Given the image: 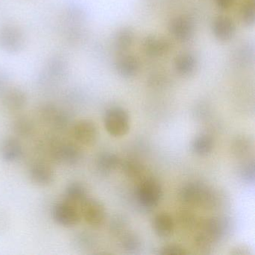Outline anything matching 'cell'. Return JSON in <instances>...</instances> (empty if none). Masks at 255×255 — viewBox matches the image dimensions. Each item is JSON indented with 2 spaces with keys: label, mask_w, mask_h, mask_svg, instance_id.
<instances>
[{
  "label": "cell",
  "mask_w": 255,
  "mask_h": 255,
  "mask_svg": "<svg viewBox=\"0 0 255 255\" xmlns=\"http://www.w3.org/2000/svg\"><path fill=\"white\" fill-rule=\"evenodd\" d=\"M180 200L189 206L213 209L219 204L218 194L201 183H190L182 188Z\"/></svg>",
  "instance_id": "obj_1"
},
{
  "label": "cell",
  "mask_w": 255,
  "mask_h": 255,
  "mask_svg": "<svg viewBox=\"0 0 255 255\" xmlns=\"http://www.w3.org/2000/svg\"><path fill=\"white\" fill-rule=\"evenodd\" d=\"M104 126L109 134L113 136H124L128 134L130 128L129 115L120 107L110 108L106 113Z\"/></svg>",
  "instance_id": "obj_2"
},
{
  "label": "cell",
  "mask_w": 255,
  "mask_h": 255,
  "mask_svg": "<svg viewBox=\"0 0 255 255\" xmlns=\"http://www.w3.org/2000/svg\"><path fill=\"white\" fill-rule=\"evenodd\" d=\"M50 153L53 160L68 165H76L82 157L78 145L68 141H53L50 144Z\"/></svg>",
  "instance_id": "obj_3"
},
{
  "label": "cell",
  "mask_w": 255,
  "mask_h": 255,
  "mask_svg": "<svg viewBox=\"0 0 255 255\" xmlns=\"http://www.w3.org/2000/svg\"><path fill=\"white\" fill-rule=\"evenodd\" d=\"M162 196V187L159 182L154 179H144L138 185L136 192L137 200L145 208L156 207Z\"/></svg>",
  "instance_id": "obj_4"
},
{
  "label": "cell",
  "mask_w": 255,
  "mask_h": 255,
  "mask_svg": "<svg viewBox=\"0 0 255 255\" xmlns=\"http://www.w3.org/2000/svg\"><path fill=\"white\" fill-rule=\"evenodd\" d=\"M52 214L56 223L67 228L76 226L82 218L80 207L65 200L54 206Z\"/></svg>",
  "instance_id": "obj_5"
},
{
  "label": "cell",
  "mask_w": 255,
  "mask_h": 255,
  "mask_svg": "<svg viewBox=\"0 0 255 255\" xmlns=\"http://www.w3.org/2000/svg\"><path fill=\"white\" fill-rule=\"evenodd\" d=\"M200 232L207 236L213 243L223 240L230 232L231 223L224 217H212L198 223Z\"/></svg>",
  "instance_id": "obj_6"
},
{
  "label": "cell",
  "mask_w": 255,
  "mask_h": 255,
  "mask_svg": "<svg viewBox=\"0 0 255 255\" xmlns=\"http://www.w3.org/2000/svg\"><path fill=\"white\" fill-rule=\"evenodd\" d=\"M82 217L92 228H100L105 222L106 209L101 201L88 198L80 207Z\"/></svg>",
  "instance_id": "obj_7"
},
{
  "label": "cell",
  "mask_w": 255,
  "mask_h": 255,
  "mask_svg": "<svg viewBox=\"0 0 255 255\" xmlns=\"http://www.w3.org/2000/svg\"><path fill=\"white\" fill-rule=\"evenodd\" d=\"M72 135L77 144L92 146L98 137V128L92 121L83 119L76 122L72 128Z\"/></svg>",
  "instance_id": "obj_8"
},
{
  "label": "cell",
  "mask_w": 255,
  "mask_h": 255,
  "mask_svg": "<svg viewBox=\"0 0 255 255\" xmlns=\"http://www.w3.org/2000/svg\"><path fill=\"white\" fill-rule=\"evenodd\" d=\"M31 181L40 186H47L53 183L54 170L48 164L37 162L32 165L29 171Z\"/></svg>",
  "instance_id": "obj_9"
},
{
  "label": "cell",
  "mask_w": 255,
  "mask_h": 255,
  "mask_svg": "<svg viewBox=\"0 0 255 255\" xmlns=\"http://www.w3.org/2000/svg\"><path fill=\"white\" fill-rule=\"evenodd\" d=\"M174 219L168 213H159L153 219V231L159 237L165 238L172 235L174 231Z\"/></svg>",
  "instance_id": "obj_10"
},
{
  "label": "cell",
  "mask_w": 255,
  "mask_h": 255,
  "mask_svg": "<svg viewBox=\"0 0 255 255\" xmlns=\"http://www.w3.org/2000/svg\"><path fill=\"white\" fill-rule=\"evenodd\" d=\"M0 153L5 162H14L21 157L23 148L20 143L15 138H7L2 143Z\"/></svg>",
  "instance_id": "obj_11"
},
{
  "label": "cell",
  "mask_w": 255,
  "mask_h": 255,
  "mask_svg": "<svg viewBox=\"0 0 255 255\" xmlns=\"http://www.w3.org/2000/svg\"><path fill=\"white\" fill-rule=\"evenodd\" d=\"M87 190L82 183H73L67 186L65 192V200L81 207L87 199Z\"/></svg>",
  "instance_id": "obj_12"
},
{
  "label": "cell",
  "mask_w": 255,
  "mask_h": 255,
  "mask_svg": "<svg viewBox=\"0 0 255 255\" xmlns=\"http://www.w3.org/2000/svg\"><path fill=\"white\" fill-rule=\"evenodd\" d=\"M120 165V159L114 153H103L98 156L96 165L98 171L102 174H109L114 171Z\"/></svg>",
  "instance_id": "obj_13"
},
{
  "label": "cell",
  "mask_w": 255,
  "mask_h": 255,
  "mask_svg": "<svg viewBox=\"0 0 255 255\" xmlns=\"http://www.w3.org/2000/svg\"><path fill=\"white\" fill-rule=\"evenodd\" d=\"M214 147L213 138L207 134L198 135L192 143V150L198 156H207L211 153Z\"/></svg>",
  "instance_id": "obj_14"
},
{
  "label": "cell",
  "mask_w": 255,
  "mask_h": 255,
  "mask_svg": "<svg viewBox=\"0 0 255 255\" xmlns=\"http://www.w3.org/2000/svg\"><path fill=\"white\" fill-rule=\"evenodd\" d=\"M42 116L47 123L53 125L56 128H64L68 122V119L65 115L51 107L45 109L43 111Z\"/></svg>",
  "instance_id": "obj_15"
},
{
  "label": "cell",
  "mask_w": 255,
  "mask_h": 255,
  "mask_svg": "<svg viewBox=\"0 0 255 255\" xmlns=\"http://www.w3.org/2000/svg\"><path fill=\"white\" fill-rule=\"evenodd\" d=\"M252 142L249 138L240 136L236 138L233 143L232 149L234 154L237 157L243 158L249 156V153L253 148Z\"/></svg>",
  "instance_id": "obj_16"
},
{
  "label": "cell",
  "mask_w": 255,
  "mask_h": 255,
  "mask_svg": "<svg viewBox=\"0 0 255 255\" xmlns=\"http://www.w3.org/2000/svg\"><path fill=\"white\" fill-rule=\"evenodd\" d=\"M13 128L17 135L21 137H27L33 132L34 125L28 118L22 116L14 121Z\"/></svg>",
  "instance_id": "obj_17"
},
{
  "label": "cell",
  "mask_w": 255,
  "mask_h": 255,
  "mask_svg": "<svg viewBox=\"0 0 255 255\" xmlns=\"http://www.w3.org/2000/svg\"><path fill=\"white\" fill-rule=\"evenodd\" d=\"M122 248L127 252H136L141 249V241L139 237L133 233L124 234L121 240Z\"/></svg>",
  "instance_id": "obj_18"
},
{
  "label": "cell",
  "mask_w": 255,
  "mask_h": 255,
  "mask_svg": "<svg viewBox=\"0 0 255 255\" xmlns=\"http://www.w3.org/2000/svg\"><path fill=\"white\" fill-rule=\"evenodd\" d=\"M122 166L125 174L132 180L141 178L144 173V168L141 164L134 161H125Z\"/></svg>",
  "instance_id": "obj_19"
},
{
  "label": "cell",
  "mask_w": 255,
  "mask_h": 255,
  "mask_svg": "<svg viewBox=\"0 0 255 255\" xmlns=\"http://www.w3.org/2000/svg\"><path fill=\"white\" fill-rule=\"evenodd\" d=\"M26 102L25 97L20 92H13L7 97L5 106L10 111H19L23 108Z\"/></svg>",
  "instance_id": "obj_20"
},
{
  "label": "cell",
  "mask_w": 255,
  "mask_h": 255,
  "mask_svg": "<svg viewBox=\"0 0 255 255\" xmlns=\"http://www.w3.org/2000/svg\"><path fill=\"white\" fill-rule=\"evenodd\" d=\"M214 243L202 233L197 234L194 239L195 249L201 254H209Z\"/></svg>",
  "instance_id": "obj_21"
},
{
  "label": "cell",
  "mask_w": 255,
  "mask_h": 255,
  "mask_svg": "<svg viewBox=\"0 0 255 255\" xmlns=\"http://www.w3.org/2000/svg\"><path fill=\"white\" fill-rule=\"evenodd\" d=\"M240 175L243 181L249 184H254L255 180V168L254 160L249 161L242 166Z\"/></svg>",
  "instance_id": "obj_22"
},
{
  "label": "cell",
  "mask_w": 255,
  "mask_h": 255,
  "mask_svg": "<svg viewBox=\"0 0 255 255\" xmlns=\"http://www.w3.org/2000/svg\"><path fill=\"white\" fill-rule=\"evenodd\" d=\"M215 32L217 33L218 36H220V38H229L230 35H232L233 28L232 24L230 23L229 20H219L217 23H216V29Z\"/></svg>",
  "instance_id": "obj_23"
},
{
  "label": "cell",
  "mask_w": 255,
  "mask_h": 255,
  "mask_svg": "<svg viewBox=\"0 0 255 255\" xmlns=\"http://www.w3.org/2000/svg\"><path fill=\"white\" fill-rule=\"evenodd\" d=\"M157 254L161 255H187L188 252L180 245L169 244L160 248Z\"/></svg>",
  "instance_id": "obj_24"
},
{
  "label": "cell",
  "mask_w": 255,
  "mask_h": 255,
  "mask_svg": "<svg viewBox=\"0 0 255 255\" xmlns=\"http://www.w3.org/2000/svg\"><path fill=\"white\" fill-rule=\"evenodd\" d=\"M189 25L186 20H177L173 24V28H174L173 32L177 36L180 37V38H185L187 35H190L191 28Z\"/></svg>",
  "instance_id": "obj_25"
},
{
  "label": "cell",
  "mask_w": 255,
  "mask_h": 255,
  "mask_svg": "<svg viewBox=\"0 0 255 255\" xmlns=\"http://www.w3.org/2000/svg\"><path fill=\"white\" fill-rule=\"evenodd\" d=\"M135 67L136 66H135L134 60H130V59H128L126 60L122 61L119 68L122 69L120 71L122 74H125V76H131L135 74V71H136Z\"/></svg>",
  "instance_id": "obj_26"
},
{
  "label": "cell",
  "mask_w": 255,
  "mask_h": 255,
  "mask_svg": "<svg viewBox=\"0 0 255 255\" xmlns=\"http://www.w3.org/2000/svg\"><path fill=\"white\" fill-rule=\"evenodd\" d=\"M179 71L183 74H189L194 68V60L189 56L182 58L178 62Z\"/></svg>",
  "instance_id": "obj_27"
},
{
  "label": "cell",
  "mask_w": 255,
  "mask_h": 255,
  "mask_svg": "<svg viewBox=\"0 0 255 255\" xmlns=\"http://www.w3.org/2000/svg\"><path fill=\"white\" fill-rule=\"evenodd\" d=\"M180 222L186 228H192L195 223V219L193 215L188 211H183L180 213Z\"/></svg>",
  "instance_id": "obj_28"
},
{
  "label": "cell",
  "mask_w": 255,
  "mask_h": 255,
  "mask_svg": "<svg viewBox=\"0 0 255 255\" xmlns=\"http://www.w3.org/2000/svg\"><path fill=\"white\" fill-rule=\"evenodd\" d=\"M125 220H123V218L120 217V216H116L111 222L112 231L116 234H119V233L122 232L123 228H125Z\"/></svg>",
  "instance_id": "obj_29"
},
{
  "label": "cell",
  "mask_w": 255,
  "mask_h": 255,
  "mask_svg": "<svg viewBox=\"0 0 255 255\" xmlns=\"http://www.w3.org/2000/svg\"><path fill=\"white\" fill-rule=\"evenodd\" d=\"M231 254L234 255H249L251 252L249 248L246 247V246H239L234 248L232 251H231Z\"/></svg>",
  "instance_id": "obj_30"
},
{
  "label": "cell",
  "mask_w": 255,
  "mask_h": 255,
  "mask_svg": "<svg viewBox=\"0 0 255 255\" xmlns=\"http://www.w3.org/2000/svg\"><path fill=\"white\" fill-rule=\"evenodd\" d=\"M217 2L222 8H225L231 5L232 0H218Z\"/></svg>",
  "instance_id": "obj_31"
}]
</instances>
